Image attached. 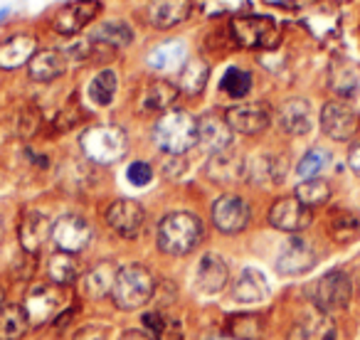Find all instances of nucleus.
<instances>
[{"mask_svg":"<svg viewBox=\"0 0 360 340\" xmlns=\"http://www.w3.org/2000/svg\"><path fill=\"white\" fill-rule=\"evenodd\" d=\"M79 259L75 254H67V251H57L50 259V264H47V274H50L52 284L57 286H67L72 281H77L79 279Z\"/></svg>","mask_w":360,"mask_h":340,"instance_id":"obj_39","label":"nucleus"},{"mask_svg":"<svg viewBox=\"0 0 360 340\" xmlns=\"http://www.w3.org/2000/svg\"><path fill=\"white\" fill-rule=\"evenodd\" d=\"M126 178L134 188H146L153 181V168H150L146 160H134V163L126 168Z\"/></svg>","mask_w":360,"mask_h":340,"instance_id":"obj_44","label":"nucleus"},{"mask_svg":"<svg viewBox=\"0 0 360 340\" xmlns=\"http://www.w3.org/2000/svg\"><path fill=\"white\" fill-rule=\"evenodd\" d=\"M89 40L94 45L104 47V50H124L134 42V27L124 20V18H114V20H101L89 32Z\"/></svg>","mask_w":360,"mask_h":340,"instance_id":"obj_27","label":"nucleus"},{"mask_svg":"<svg viewBox=\"0 0 360 340\" xmlns=\"http://www.w3.org/2000/svg\"><path fill=\"white\" fill-rule=\"evenodd\" d=\"M186 62L188 45L180 37H173V40H165L160 45L150 47L148 55H146V65L153 72H180Z\"/></svg>","mask_w":360,"mask_h":340,"instance_id":"obj_23","label":"nucleus"},{"mask_svg":"<svg viewBox=\"0 0 360 340\" xmlns=\"http://www.w3.org/2000/svg\"><path fill=\"white\" fill-rule=\"evenodd\" d=\"M296 340H335V323L328 318V313H316L301 318L296 325Z\"/></svg>","mask_w":360,"mask_h":340,"instance_id":"obj_36","label":"nucleus"},{"mask_svg":"<svg viewBox=\"0 0 360 340\" xmlns=\"http://www.w3.org/2000/svg\"><path fill=\"white\" fill-rule=\"evenodd\" d=\"M358 81H360L358 70H355L348 60L338 57V60H333L328 65V86H330V91L335 94V99L348 101L350 96L358 91Z\"/></svg>","mask_w":360,"mask_h":340,"instance_id":"obj_30","label":"nucleus"},{"mask_svg":"<svg viewBox=\"0 0 360 340\" xmlns=\"http://www.w3.org/2000/svg\"><path fill=\"white\" fill-rule=\"evenodd\" d=\"M195 0H148L143 18L153 30H173L193 18Z\"/></svg>","mask_w":360,"mask_h":340,"instance_id":"obj_12","label":"nucleus"},{"mask_svg":"<svg viewBox=\"0 0 360 340\" xmlns=\"http://www.w3.org/2000/svg\"><path fill=\"white\" fill-rule=\"evenodd\" d=\"M264 6L276 8V11H286V13H304L306 8L314 3V0H262Z\"/></svg>","mask_w":360,"mask_h":340,"instance_id":"obj_46","label":"nucleus"},{"mask_svg":"<svg viewBox=\"0 0 360 340\" xmlns=\"http://www.w3.org/2000/svg\"><path fill=\"white\" fill-rule=\"evenodd\" d=\"M245 178L252 185H279L286 178V158L276 153L255 155L245 160Z\"/></svg>","mask_w":360,"mask_h":340,"instance_id":"obj_20","label":"nucleus"},{"mask_svg":"<svg viewBox=\"0 0 360 340\" xmlns=\"http://www.w3.org/2000/svg\"><path fill=\"white\" fill-rule=\"evenodd\" d=\"M319 126L333 143H353L360 131V116L345 99H328L319 111Z\"/></svg>","mask_w":360,"mask_h":340,"instance_id":"obj_6","label":"nucleus"},{"mask_svg":"<svg viewBox=\"0 0 360 340\" xmlns=\"http://www.w3.org/2000/svg\"><path fill=\"white\" fill-rule=\"evenodd\" d=\"M266 220H269V225L274 227V230L296 235V232L306 230V227L314 222V210L301 205L294 195H284L271 202L269 212H266Z\"/></svg>","mask_w":360,"mask_h":340,"instance_id":"obj_13","label":"nucleus"},{"mask_svg":"<svg viewBox=\"0 0 360 340\" xmlns=\"http://www.w3.org/2000/svg\"><path fill=\"white\" fill-rule=\"evenodd\" d=\"M79 148L91 163L114 165L129 150V136L116 124H96L79 136Z\"/></svg>","mask_w":360,"mask_h":340,"instance_id":"obj_4","label":"nucleus"},{"mask_svg":"<svg viewBox=\"0 0 360 340\" xmlns=\"http://www.w3.org/2000/svg\"><path fill=\"white\" fill-rule=\"evenodd\" d=\"M180 96L178 86L168 79H150L146 81L143 91H141L139 109L143 114H165L173 109L175 99Z\"/></svg>","mask_w":360,"mask_h":340,"instance_id":"obj_25","label":"nucleus"},{"mask_svg":"<svg viewBox=\"0 0 360 340\" xmlns=\"http://www.w3.org/2000/svg\"><path fill=\"white\" fill-rule=\"evenodd\" d=\"M276 124L286 136H309L314 129V106L306 96H289L276 109Z\"/></svg>","mask_w":360,"mask_h":340,"instance_id":"obj_16","label":"nucleus"},{"mask_svg":"<svg viewBox=\"0 0 360 340\" xmlns=\"http://www.w3.org/2000/svg\"><path fill=\"white\" fill-rule=\"evenodd\" d=\"M119 91V74L114 70H101L89 81V99L96 106H111Z\"/></svg>","mask_w":360,"mask_h":340,"instance_id":"obj_38","label":"nucleus"},{"mask_svg":"<svg viewBox=\"0 0 360 340\" xmlns=\"http://www.w3.org/2000/svg\"><path fill=\"white\" fill-rule=\"evenodd\" d=\"M116 276H119V266H116V261L104 259L101 264H96L94 269L84 276V294L94 301L104 299L106 294L114 291Z\"/></svg>","mask_w":360,"mask_h":340,"instance_id":"obj_32","label":"nucleus"},{"mask_svg":"<svg viewBox=\"0 0 360 340\" xmlns=\"http://www.w3.org/2000/svg\"><path fill=\"white\" fill-rule=\"evenodd\" d=\"M232 129L227 126L225 119L217 114H205L198 119V143L207 150V153H222V150L232 148Z\"/></svg>","mask_w":360,"mask_h":340,"instance_id":"obj_21","label":"nucleus"},{"mask_svg":"<svg viewBox=\"0 0 360 340\" xmlns=\"http://www.w3.org/2000/svg\"><path fill=\"white\" fill-rule=\"evenodd\" d=\"M101 13H104L101 0H67L50 15V27L62 37H75L91 22H96Z\"/></svg>","mask_w":360,"mask_h":340,"instance_id":"obj_7","label":"nucleus"},{"mask_svg":"<svg viewBox=\"0 0 360 340\" xmlns=\"http://www.w3.org/2000/svg\"><path fill=\"white\" fill-rule=\"evenodd\" d=\"M119 340H150V338L146 333H141V330H126Z\"/></svg>","mask_w":360,"mask_h":340,"instance_id":"obj_50","label":"nucleus"},{"mask_svg":"<svg viewBox=\"0 0 360 340\" xmlns=\"http://www.w3.org/2000/svg\"><path fill=\"white\" fill-rule=\"evenodd\" d=\"M52 242L60 251L77 254L91 242V225L82 215H62L52 225Z\"/></svg>","mask_w":360,"mask_h":340,"instance_id":"obj_18","label":"nucleus"},{"mask_svg":"<svg viewBox=\"0 0 360 340\" xmlns=\"http://www.w3.org/2000/svg\"><path fill=\"white\" fill-rule=\"evenodd\" d=\"M3 306H6V289L0 286V308H3Z\"/></svg>","mask_w":360,"mask_h":340,"instance_id":"obj_51","label":"nucleus"},{"mask_svg":"<svg viewBox=\"0 0 360 340\" xmlns=\"http://www.w3.org/2000/svg\"><path fill=\"white\" fill-rule=\"evenodd\" d=\"M215 340H232V338H215Z\"/></svg>","mask_w":360,"mask_h":340,"instance_id":"obj_54","label":"nucleus"},{"mask_svg":"<svg viewBox=\"0 0 360 340\" xmlns=\"http://www.w3.org/2000/svg\"><path fill=\"white\" fill-rule=\"evenodd\" d=\"M210 217H212V225L220 232H225V235H237V232H242L250 225L252 210H250V202L242 195L227 192V195H220L212 202Z\"/></svg>","mask_w":360,"mask_h":340,"instance_id":"obj_11","label":"nucleus"},{"mask_svg":"<svg viewBox=\"0 0 360 340\" xmlns=\"http://www.w3.org/2000/svg\"><path fill=\"white\" fill-rule=\"evenodd\" d=\"M150 138L163 153L183 155L198 145V119L186 109H170L155 119Z\"/></svg>","mask_w":360,"mask_h":340,"instance_id":"obj_2","label":"nucleus"},{"mask_svg":"<svg viewBox=\"0 0 360 340\" xmlns=\"http://www.w3.org/2000/svg\"><path fill=\"white\" fill-rule=\"evenodd\" d=\"M345 163H348L350 173H353L355 178H360V136L353 140V143H348V153H345Z\"/></svg>","mask_w":360,"mask_h":340,"instance_id":"obj_49","label":"nucleus"},{"mask_svg":"<svg viewBox=\"0 0 360 340\" xmlns=\"http://www.w3.org/2000/svg\"><path fill=\"white\" fill-rule=\"evenodd\" d=\"M52 235V225L47 220V215L37 210H30L22 215L20 227H18V240L25 254H37L45 244V240Z\"/></svg>","mask_w":360,"mask_h":340,"instance_id":"obj_26","label":"nucleus"},{"mask_svg":"<svg viewBox=\"0 0 360 340\" xmlns=\"http://www.w3.org/2000/svg\"><path fill=\"white\" fill-rule=\"evenodd\" d=\"M301 22L306 30L319 40H330L340 32L343 18L338 11V0H314L304 13H301Z\"/></svg>","mask_w":360,"mask_h":340,"instance_id":"obj_14","label":"nucleus"},{"mask_svg":"<svg viewBox=\"0 0 360 340\" xmlns=\"http://www.w3.org/2000/svg\"><path fill=\"white\" fill-rule=\"evenodd\" d=\"M153 289H155V279L150 276V271L141 264H129L119 269L111 299H114L116 308L136 310L148 303L150 296H153Z\"/></svg>","mask_w":360,"mask_h":340,"instance_id":"obj_5","label":"nucleus"},{"mask_svg":"<svg viewBox=\"0 0 360 340\" xmlns=\"http://www.w3.org/2000/svg\"><path fill=\"white\" fill-rule=\"evenodd\" d=\"M328 235L338 244H350L360 237V217L343 207H335L328 215Z\"/></svg>","mask_w":360,"mask_h":340,"instance_id":"obj_33","label":"nucleus"},{"mask_svg":"<svg viewBox=\"0 0 360 340\" xmlns=\"http://www.w3.org/2000/svg\"><path fill=\"white\" fill-rule=\"evenodd\" d=\"M269 296V284H266L264 274L257 269H245L240 279L235 281L232 289V299L240 303H262Z\"/></svg>","mask_w":360,"mask_h":340,"instance_id":"obj_31","label":"nucleus"},{"mask_svg":"<svg viewBox=\"0 0 360 340\" xmlns=\"http://www.w3.org/2000/svg\"><path fill=\"white\" fill-rule=\"evenodd\" d=\"M8 15V11H0V22H3V18Z\"/></svg>","mask_w":360,"mask_h":340,"instance_id":"obj_52","label":"nucleus"},{"mask_svg":"<svg viewBox=\"0 0 360 340\" xmlns=\"http://www.w3.org/2000/svg\"><path fill=\"white\" fill-rule=\"evenodd\" d=\"M314 266H316V249L311 247L309 240L296 235L284 242V247L279 249V256H276V271L281 276L309 274Z\"/></svg>","mask_w":360,"mask_h":340,"instance_id":"obj_17","label":"nucleus"},{"mask_svg":"<svg viewBox=\"0 0 360 340\" xmlns=\"http://www.w3.org/2000/svg\"><path fill=\"white\" fill-rule=\"evenodd\" d=\"M225 121L232 129V133L242 136H259L274 121L271 109L264 101H245V104H235L225 111Z\"/></svg>","mask_w":360,"mask_h":340,"instance_id":"obj_9","label":"nucleus"},{"mask_svg":"<svg viewBox=\"0 0 360 340\" xmlns=\"http://www.w3.org/2000/svg\"><path fill=\"white\" fill-rule=\"evenodd\" d=\"M227 279H230V269H227L225 259L220 254H205L195 266V289L205 296H212L217 291L225 289Z\"/></svg>","mask_w":360,"mask_h":340,"instance_id":"obj_24","label":"nucleus"},{"mask_svg":"<svg viewBox=\"0 0 360 340\" xmlns=\"http://www.w3.org/2000/svg\"><path fill=\"white\" fill-rule=\"evenodd\" d=\"M37 129H40V111L25 109V111H22V116H20V133L25 136V138H30Z\"/></svg>","mask_w":360,"mask_h":340,"instance_id":"obj_47","label":"nucleus"},{"mask_svg":"<svg viewBox=\"0 0 360 340\" xmlns=\"http://www.w3.org/2000/svg\"><path fill=\"white\" fill-rule=\"evenodd\" d=\"M106 335H109L106 325H84L77 330L75 340H106Z\"/></svg>","mask_w":360,"mask_h":340,"instance_id":"obj_48","label":"nucleus"},{"mask_svg":"<svg viewBox=\"0 0 360 340\" xmlns=\"http://www.w3.org/2000/svg\"><path fill=\"white\" fill-rule=\"evenodd\" d=\"M227 333L232 340H262L264 318L257 313H235L227 318Z\"/></svg>","mask_w":360,"mask_h":340,"instance_id":"obj_37","label":"nucleus"},{"mask_svg":"<svg viewBox=\"0 0 360 340\" xmlns=\"http://www.w3.org/2000/svg\"><path fill=\"white\" fill-rule=\"evenodd\" d=\"M106 225H109L111 232H116L124 240H136L143 230L146 222V212L141 207V202L129 200V197H121V200H114L109 207H106L104 215Z\"/></svg>","mask_w":360,"mask_h":340,"instance_id":"obj_15","label":"nucleus"},{"mask_svg":"<svg viewBox=\"0 0 360 340\" xmlns=\"http://www.w3.org/2000/svg\"><path fill=\"white\" fill-rule=\"evenodd\" d=\"M330 195H333V188L326 178H311V181H301L299 185L294 188V197L306 205L309 210H316V207L328 205Z\"/></svg>","mask_w":360,"mask_h":340,"instance_id":"obj_35","label":"nucleus"},{"mask_svg":"<svg viewBox=\"0 0 360 340\" xmlns=\"http://www.w3.org/2000/svg\"><path fill=\"white\" fill-rule=\"evenodd\" d=\"M146 328L155 335V340H183V323L178 318H165L163 313H146Z\"/></svg>","mask_w":360,"mask_h":340,"instance_id":"obj_42","label":"nucleus"},{"mask_svg":"<svg viewBox=\"0 0 360 340\" xmlns=\"http://www.w3.org/2000/svg\"><path fill=\"white\" fill-rule=\"evenodd\" d=\"M77 121H79V109H77L75 104L65 106V109L60 111V114L55 116V121H52V126H55V131H70L77 126Z\"/></svg>","mask_w":360,"mask_h":340,"instance_id":"obj_45","label":"nucleus"},{"mask_svg":"<svg viewBox=\"0 0 360 340\" xmlns=\"http://www.w3.org/2000/svg\"><path fill=\"white\" fill-rule=\"evenodd\" d=\"M40 50V40L32 32H13L0 42V70L13 72L27 67Z\"/></svg>","mask_w":360,"mask_h":340,"instance_id":"obj_19","label":"nucleus"},{"mask_svg":"<svg viewBox=\"0 0 360 340\" xmlns=\"http://www.w3.org/2000/svg\"><path fill=\"white\" fill-rule=\"evenodd\" d=\"M358 35H360V15H358Z\"/></svg>","mask_w":360,"mask_h":340,"instance_id":"obj_53","label":"nucleus"},{"mask_svg":"<svg viewBox=\"0 0 360 340\" xmlns=\"http://www.w3.org/2000/svg\"><path fill=\"white\" fill-rule=\"evenodd\" d=\"M202 220L193 212H170L158 222V247L165 254L183 256L191 254L202 242Z\"/></svg>","mask_w":360,"mask_h":340,"instance_id":"obj_3","label":"nucleus"},{"mask_svg":"<svg viewBox=\"0 0 360 340\" xmlns=\"http://www.w3.org/2000/svg\"><path fill=\"white\" fill-rule=\"evenodd\" d=\"M350 296H353V284L343 271H328L314 286V303L321 313L343 310L350 303Z\"/></svg>","mask_w":360,"mask_h":340,"instance_id":"obj_10","label":"nucleus"},{"mask_svg":"<svg viewBox=\"0 0 360 340\" xmlns=\"http://www.w3.org/2000/svg\"><path fill=\"white\" fill-rule=\"evenodd\" d=\"M67 296L62 291V286L57 284H35L25 296V310L30 325H45L52 318L60 315V310L65 308Z\"/></svg>","mask_w":360,"mask_h":340,"instance_id":"obj_8","label":"nucleus"},{"mask_svg":"<svg viewBox=\"0 0 360 340\" xmlns=\"http://www.w3.org/2000/svg\"><path fill=\"white\" fill-rule=\"evenodd\" d=\"M67 57L65 50H57V47H45V50H37V55L27 65V77L37 84H47V81L60 79L67 72Z\"/></svg>","mask_w":360,"mask_h":340,"instance_id":"obj_22","label":"nucleus"},{"mask_svg":"<svg viewBox=\"0 0 360 340\" xmlns=\"http://www.w3.org/2000/svg\"><path fill=\"white\" fill-rule=\"evenodd\" d=\"M227 32L235 47L255 52H269L284 42V25L271 15L259 13H240L227 22Z\"/></svg>","mask_w":360,"mask_h":340,"instance_id":"obj_1","label":"nucleus"},{"mask_svg":"<svg viewBox=\"0 0 360 340\" xmlns=\"http://www.w3.org/2000/svg\"><path fill=\"white\" fill-rule=\"evenodd\" d=\"M30 328L25 306H3L0 308V340H20Z\"/></svg>","mask_w":360,"mask_h":340,"instance_id":"obj_34","label":"nucleus"},{"mask_svg":"<svg viewBox=\"0 0 360 340\" xmlns=\"http://www.w3.org/2000/svg\"><path fill=\"white\" fill-rule=\"evenodd\" d=\"M328 165H330V153L326 148H321V145H314V148H309L299 158V163H296V176H299L301 181L321 178V173H323Z\"/></svg>","mask_w":360,"mask_h":340,"instance_id":"obj_40","label":"nucleus"},{"mask_svg":"<svg viewBox=\"0 0 360 340\" xmlns=\"http://www.w3.org/2000/svg\"><path fill=\"white\" fill-rule=\"evenodd\" d=\"M250 6V0H198V11L205 18H222V15H240L245 8Z\"/></svg>","mask_w":360,"mask_h":340,"instance_id":"obj_43","label":"nucleus"},{"mask_svg":"<svg viewBox=\"0 0 360 340\" xmlns=\"http://www.w3.org/2000/svg\"><path fill=\"white\" fill-rule=\"evenodd\" d=\"M207 79H210V65H207L202 57H188L183 70L178 72L175 86H178L180 94L195 99V96H200L202 91H205Z\"/></svg>","mask_w":360,"mask_h":340,"instance_id":"obj_29","label":"nucleus"},{"mask_svg":"<svg viewBox=\"0 0 360 340\" xmlns=\"http://www.w3.org/2000/svg\"><path fill=\"white\" fill-rule=\"evenodd\" d=\"M205 173L212 183L217 185H230L245 178V160L232 150H222V153H212L205 165Z\"/></svg>","mask_w":360,"mask_h":340,"instance_id":"obj_28","label":"nucleus"},{"mask_svg":"<svg viewBox=\"0 0 360 340\" xmlns=\"http://www.w3.org/2000/svg\"><path fill=\"white\" fill-rule=\"evenodd\" d=\"M252 84H255L252 72L242 70V67H230L220 79V91L225 96H230V99L240 101L252 91Z\"/></svg>","mask_w":360,"mask_h":340,"instance_id":"obj_41","label":"nucleus"}]
</instances>
